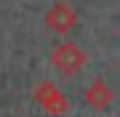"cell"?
I'll return each instance as SVG.
<instances>
[{"label": "cell", "instance_id": "3", "mask_svg": "<svg viewBox=\"0 0 120 117\" xmlns=\"http://www.w3.org/2000/svg\"><path fill=\"white\" fill-rule=\"evenodd\" d=\"M77 24V11L69 3H53L45 11V27L53 29L56 35H67L69 29H75Z\"/></svg>", "mask_w": 120, "mask_h": 117}, {"label": "cell", "instance_id": "4", "mask_svg": "<svg viewBox=\"0 0 120 117\" xmlns=\"http://www.w3.org/2000/svg\"><path fill=\"white\" fill-rule=\"evenodd\" d=\"M83 99H86V104H88L91 109H96V112H104V109L112 104L115 93L109 91V85H107L104 80H94V82H91V85L86 88Z\"/></svg>", "mask_w": 120, "mask_h": 117}, {"label": "cell", "instance_id": "2", "mask_svg": "<svg viewBox=\"0 0 120 117\" xmlns=\"http://www.w3.org/2000/svg\"><path fill=\"white\" fill-rule=\"evenodd\" d=\"M35 101H38V106L43 109V112L48 114H56V117H61V114H67L69 112V101H67V96L59 91V88L53 85V82H40L38 88H35Z\"/></svg>", "mask_w": 120, "mask_h": 117}, {"label": "cell", "instance_id": "1", "mask_svg": "<svg viewBox=\"0 0 120 117\" xmlns=\"http://www.w3.org/2000/svg\"><path fill=\"white\" fill-rule=\"evenodd\" d=\"M86 61H88V56H86V51L83 48H77L75 43H59L53 48V53H51V64L56 67V72H61V74H77L86 67Z\"/></svg>", "mask_w": 120, "mask_h": 117}]
</instances>
